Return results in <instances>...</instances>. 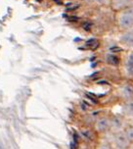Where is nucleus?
<instances>
[{
	"mask_svg": "<svg viewBox=\"0 0 133 149\" xmlns=\"http://www.w3.org/2000/svg\"><path fill=\"white\" fill-rule=\"evenodd\" d=\"M121 24L124 28H128V26H131L133 25V10L127 11L121 16Z\"/></svg>",
	"mask_w": 133,
	"mask_h": 149,
	"instance_id": "f257e3e1",
	"label": "nucleus"
},
{
	"mask_svg": "<svg viewBox=\"0 0 133 149\" xmlns=\"http://www.w3.org/2000/svg\"><path fill=\"white\" fill-rule=\"evenodd\" d=\"M116 144L118 149H125L128 145V139L125 136V134H119L116 137Z\"/></svg>",
	"mask_w": 133,
	"mask_h": 149,
	"instance_id": "f03ea898",
	"label": "nucleus"
},
{
	"mask_svg": "<svg viewBox=\"0 0 133 149\" xmlns=\"http://www.w3.org/2000/svg\"><path fill=\"white\" fill-rule=\"evenodd\" d=\"M109 127V121L106 119H101L97 123V129L99 130H105Z\"/></svg>",
	"mask_w": 133,
	"mask_h": 149,
	"instance_id": "7ed1b4c3",
	"label": "nucleus"
},
{
	"mask_svg": "<svg viewBox=\"0 0 133 149\" xmlns=\"http://www.w3.org/2000/svg\"><path fill=\"white\" fill-rule=\"evenodd\" d=\"M121 39L125 44L133 46V33H127L123 37H122Z\"/></svg>",
	"mask_w": 133,
	"mask_h": 149,
	"instance_id": "20e7f679",
	"label": "nucleus"
},
{
	"mask_svg": "<svg viewBox=\"0 0 133 149\" xmlns=\"http://www.w3.org/2000/svg\"><path fill=\"white\" fill-rule=\"evenodd\" d=\"M127 70H128L129 74H133V54L130 56L127 61Z\"/></svg>",
	"mask_w": 133,
	"mask_h": 149,
	"instance_id": "39448f33",
	"label": "nucleus"
},
{
	"mask_svg": "<svg viewBox=\"0 0 133 149\" xmlns=\"http://www.w3.org/2000/svg\"><path fill=\"white\" fill-rule=\"evenodd\" d=\"M87 46H89L91 49H95L96 47H98V45H99V43H98V41L96 40V39H91V40H88L86 42Z\"/></svg>",
	"mask_w": 133,
	"mask_h": 149,
	"instance_id": "423d86ee",
	"label": "nucleus"
},
{
	"mask_svg": "<svg viewBox=\"0 0 133 149\" xmlns=\"http://www.w3.org/2000/svg\"><path fill=\"white\" fill-rule=\"evenodd\" d=\"M107 61H108L109 63L113 64V65H116V64L118 63V57H116V56H114V55H108V57H107Z\"/></svg>",
	"mask_w": 133,
	"mask_h": 149,
	"instance_id": "0eeeda50",
	"label": "nucleus"
},
{
	"mask_svg": "<svg viewBox=\"0 0 133 149\" xmlns=\"http://www.w3.org/2000/svg\"><path fill=\"white\" fill-rule=\"evenodd\" d=\"M125 136L127 137V139H133V129H128L125 132Z\"/></svg>",
	"mask_w": 133,
	"mask_h": 149,
	"instance_id": "6e6552de",
	"label": "nucleus"
},
{
	"mask_svg": "<svg viewBox=\"0 0 133 149\" xmlns=\"http://www.w3.org/2000/svg\"><path fill=\"white\" fill-rule=\"evenodd\" d=\"M84 26H85V30H86V31H89V25H85Z\"/></svg>",
	"mask_w": 133,
	"mask_h": 149,
	"instance_id": "1a4fd4ad",
	"label": "nucleus"
}]
</instances>
